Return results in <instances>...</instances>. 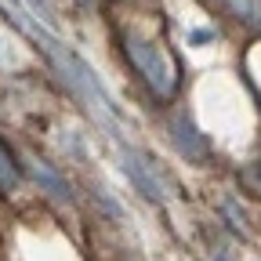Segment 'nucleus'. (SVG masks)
Instances as JSON below:
<instances>
[{
	"label": "nucleus",
	"mask_w": 261,
	"mask_h": 261,
	"mask_svg": "<svg viewBox=\"0 0 261 261\" xmlns=\"http://www.w3.org/2000/svg\"><path fill=\"white\" fill-rule=\"evenodd\" d=\"M18 181H22V174H18V163H15V156H11V149L0 142V192L4 196H11L15 189H18Z\"/></svg>",
	"instance_id": "nucleus-7"
},
{
	"label": "nucleus",
	"mask_w": 261,
	"mask_h": 261,
	"mask_svg": "<svg viewBox=\"0 0 261 261\" xmlns=\"http://www.w3.org/2000/svg\"><path fill=\"white\" fill-rule=\"evenodd\" d=\"M214 261H228V257H214Z\"/></svg>",
	"instance_id": "nucleus-10"
},
{
	"label": "nucleus",
	"mask_w": 261,
	"mask_h": 261,
	"mask_svg": "<svg viewBox=\"0 0 261 261\" xmlns=\"http://www.w3.org/2000/svg\"><path fill=\"white\" fill-rule=\"evenodd\" d=\"M218 4L232 15V18H240V22L261 29V0H218Z\"/></svg>",
	"instance_id": "nucleus-6"
},
{
	"label": "nucleus",
	"mask_w": 261,
	"mask_h": 261,
	"mask_svg": "<svg viewBox=\"0 0 261 261\" xmlns=\"http://www.w3.org/2000/svg\"><path fill=\"white\" fill-rule=\"evenodd\" d=\"M123 51L127 58L135 62V69L145 76V84L160 94V98H171L174 87H178V65L167 51V44L156 40V37H145L138 29H123Z\"/></svg>",
	"instance_id": "nucleus-2"
},
{
	"label": "nucleus",
	"mask_w": 261,
	"mask_h": 261,
	"mask_svg": "<svg viewBox=\"0 0 261 261\" xmlns=\"http://www.w3.org/2000/svg\"><path fill=\"white\" fill-rule=\"evenodd\" d=\"M25 4H29V11H33V15H40V22H44L47 29L55 25V11L47 8V0H25Z\"/></svg>",
	"instance_id": "nucleus-8"
},
{
	"label": "nucleus",
	"mask_w": 261,
	"mask_h": 261,
	"mask_svg": "<svg viewBox=\"0 0 261 261\" xmlns=\"http://www.w3.org/2000/svg\"><path fill=\"white\" fill-rule=\"evenodd\" d=\"M171 135H174V145H178V152H181L185 160H203V156H207V138L192 127V120H189L185 113H178V116L171 120Z\"/></svg>",
	"instance_id": "nucleus-4"
},
{
	"label": "nucleus",
	"mask_w": 261,
	"mask_h": 261,
	"mask_svg": "<svg viewBox=\"0 0 261 261\" xmlns=\"http://www.w3.org/2000/svg\"><path fill=\"white\" fill-rule=\"evenodd\" d=\"M33 40H37L40 47H44V55L51 58V69L58 73V80H62V87L69 91L76 102L98 120V127H106V130H113V135H120V113H116V106H113V98L102 91V84H98V76H94V69L76 55V51H69L55 33L47 29V25H37V22H29V15H18L15 18Z\"/></svg>",
	"instance_id": "nucleus-1"
},
{
	"label": "nucleus",
	"mask_w": 261,
	"mask_h": 261,
	"mask_svg": "<svg viewBox=\"0 0 261 261\" xmlns=\"http://www.w3.org/2000/svg\"><path fill=\"white\" fill-rule=\"evenodd\" d=\"M120 167H123V174L130 178V185H135L145 200H152V203H167L171 200V181L163 178V171L156 167L145 152L120 149Z\"/></svg>",
	"instance_id": "nucleus-3"
},
{
	"label": "nucleus",
	"mask_w": 261,
	"mask_h": 261,
	"mask_svg": "<svg viewBox=\"0 0 261 261\" xmlns=\"http://www.w3.org/2000/svg\"><path fill=\"white\" fill-rule=\"evenodd\" d=\"M29 174L37 178V185L44 189V192H51L55 200H73V192H69V181H65L51 163H44V160H29Z\"/></svg>",
	"instance_id": "nucleus-5"
},
{
	"label": "nucleus",
	"mask_w": 261,
	"mask_h": 261,
	"mask_svg": "<svg viewBox=\"0 0 261 261\" xmlns=\"http://www.w3.org/2000/svg\"><path fill=\"white\" fill-rule=\"evenodd\" d=\"M211 37H214V33H211V29H196V33H192V37H189V40H192V44H203V40H211Z\"/></svg>",
	"instance_id": "nucleus-9"
}]
</instances>
